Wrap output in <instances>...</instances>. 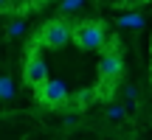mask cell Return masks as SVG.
<instances>
[{
    "mask_svg": "<svg viewBox=\"0 0 152 140\" xmlns=\"http://www.w3.org/2000/svg\"><path fill=\"white\" fill-rule=\"evenodd\" d=\"M68 42H73V25L68 22L65 14L45 20L28 39V45H34V48H62Z\"/></svg>",
    "mask_w": 152,
    "mask_h": 140,
    "instance_id": "obj_1",
    "label": "cell"
},
{
    "mask_svg": "<svg viewBox=\"0 0 152 140\" xmlns=\"http://www.w3.org/2000/svg\"><path fill=\"white\" fill-rule=\"evenodd\" d=\"M107 118L110 121H121L124 118V107H121V104H110L107 107Z\"/></svg>",
    "mask_w": 152,
    "mask_h": 140,
    "instance_id": "obj_10",
    "label": "cell"
},
{
    "mask_svg": "<svg viewBox=\"0 0 152 140\" xmlns=\"http://www.w3.org/2000/svg\"><path fill=\"white\" fill-rule=\"evenodd\" d=\"M144 25V17L141 14H124L118 17V28H141Z\"/></svg>",
    "mask_w": 152,
    "mask_h": 140,
    "instance_id": "obj_7",
    "label": "cell"
},
{
    "mask_svg": "<svg viewBox=\"0 0 152 140\" xmlns=\"http://www.w3.org/2000/svg\"><path fill=\"white\" fill-rule=\"evenodd\" d=\"M0 90H3V101H11V95H14V87H11V76H3V79H0Z\"/></svg>",
    "mask_w": 152,
    "mask_h": 140,
    "instance_id": "obj_9",
    "label": "cell"
},
{
    "mask_svg": "<svg viewBox=\"0 0 152 140\" xmlns=\"http://www.w3.org/2000/svg\"><path fill=\"white\" fill-rule=\"evenodd\" d=\"M82 6H85V0H62V6H59V14L71 17V14H76V11H82Z\"/></svg>",
    "mask_w": 152,
    "mask_h": 140,
    "instance_id": "obj_8",
    "label": "cell"
},
{
    "mask_svg": "<svg viewBox=\"0 0 152 140\" xmlns=\"http://www.w3.org/2000/svg\"><path fill=\"white\" fill-rule=\"evenodd\" d=\"M121 73H124V59H121L118 48H115V39L107 45V48L102 51V56H99V95L104 98H113V90L115 84H118Z\"/></svg>",
    "mask_w": 152,
    "mask_h": 140,
    "instance_id": "obj_2",
    "label": "cell"
},
{
    "mask_svg": "<svg viewBox=\"0 0 152 140\" xmlns=\"http://www.w3.org/2000/svg\"><path fill=\"white\" fill-rule=\"evenodd\" d=\"M73 45L82 51H104L110 45L107 25L102 20H82L73 25Z\"/></svg>",
    "mask_w": 152,
    "mask_h": 140,
    "instance_id": "obj_3",
    "label": "cell"
},
{
    "mask_svg": "<svg viewBox=\"0 0 152 140\" xmlns=\"http://www.w3.org/2000/svg\"><path fill=\"white\" fill-rule=\"evenodd\" d=\"M34 98L42 109H65L73 101L65 81H59V79H45L39 87H34Z\"/></svg>",
    "mask_w": 152,
    "mask_h": 140,
    "instance_id": "obj_4",
    "label": "cell"
},
{
    "mask_svg": "<svg viewBox=\"0 0 152 140\" xmlns=\"http://www.w3.org/2000/svg\"><path fill=\"white\" fill-rule=\"evenodd\" d=\"M51 0H34V6H37V9H42V6H48Z\"/></svg>",
    "mask_w": 152,
    "mask_h": 140,
    "instance_id": "obj_13",
    "label": "cell"
},
{
    "mask_svg": "<svg viewBox=\"0 0 152 140\" xmlns=\"http://www.w3.org/2000/svg\"><path fill=\"white\" fill-rule=\"evenodd\" d=\"M138 3H141V0H115V6H118V9H135Z\"/></svg>",
    "mask_w": 152,
    "mask_h": 140,
    "instance_id": "obj_12",
    "label": "cell"
},
{
    "mask_svg": "<svg viewBox=\"0 0 152 140\" xmlns=\"http://www.w3.org/2000/svg\"><path fill=\"white\" fill-rule=\"evenodd\" d=\"M26 34V22H23V17H17V20H11V17H6V37L9 39H17Z\"/></svg>",
    "mask_w": 152,
    "mask_h": 140,
    "instance_id": "obj_6",
    "label": "cell"
},
{
    "mask_svg": "<svg viewBox=\"0 0 152 140\" xmlns=\"http://www.w3.org/2000/svg\"><path fill=\"white\" fill-rule=\"evenodd\" d=\"M39 51H42V48L28 45L26 59H23V81H26L31 90H34V87H39L45 79H48V65H45V59L39 56Z\"/></svg>",
    "mask_w": 152,
    "mask_h": 140,
    "instance_id": "obj_5",
    "label": "cell"
},
{
    "mask_svg": "<svg viewBox=\"0 0 152 140\" xmlns=\"http://www.w3.org/2000/svg\"><path fill=\"white\" fill-rule=\"evenodd\" d=\"M124 98H127V107H138V90H135V87H127Z\"/></svg>",
    "mask_w": 152,
    "mask_h": 140,
    "instance_id": "obj_11",
    "label": "cell"
}]
</instances>
